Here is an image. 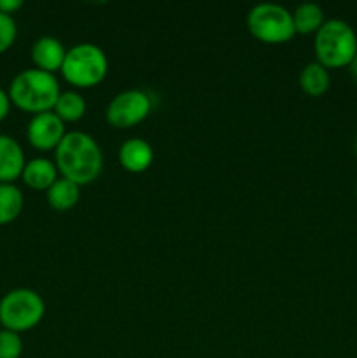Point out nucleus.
<instances>
[{"label":"nucleus","instance_id":"1a4fd4ad","mask_svg":"<svg viewBox=\"0 0 357 358\" xmlns=\"http://www.w3.org/2000/svg\"><path fill=\"white\" fill-rule=\"evenodd\" d=\"M65 56V48L56 37L46 35V37L37 38L31 45V59L35 63V69L44 70L48 73H55L56 70H62Z\"/></svg>","mask_w":357,"mask_h":358},{"label":"nucleus","instance_id":"f257e3e1","mask_svg":"<svg viewBox=\"0 0 357 358\" xmlns=\"http://www.w3.org/2000/svg\"><path fill=\"white\" fill-rule=\"evenodd\" d=\"M55 150V164L62 177L79 187L91 184L100 175L104 156L97 140L88 133L69 131Z\"/></svg>","mask_w":357,"mask_h":358},{"label":"nucleus","instance_id":"f3484780","mask_svg":"<svg viewBox=\"0 0 357 358\" xmlns=\"http://www.w3.org/2000/svg\"><path fill=\"white\" fill-rule=\"evenodd\" d=\"M52 112L63 122H76L86 114V100L77 91H63L59 93Z\"/></svg>","mask_w":357,"mask_h":358},{"label":"nucleus","instance_id":"9b49d317","mask_svg":"<svg viewBox=\"0 0 357 358\" xmlns=\"http://www.w3.org/2000/svg\"><path fill=\"white\" fill-rule=\"evenodd\" d=\"M119 163L130 173H144L154 159L153 147L142 138H130L119 149Z\"/></svg>","mask_w":357,"mask_h":358},{"label":"nucleus","instance_id":"7ed1b4c3","mask_svg":"<svg viewBox=\"0 0 357 358\" xmlns=\"http://www.w3.org/2000/svg\"><path fill=\"white\" fill-rule=\"evenodd\" d=\"M314 51L317 63L326 69H343L357 52V35L343 20H328L315 34Z\"/></svg>","mask_w":357,"mask_h":358},{"label":"nucleus","instance_id":"f8f14e48","mask_svg":"<svg viewBox=\"0 0 357 358\" xmlns=\"http://www.w3.org/2000/svg\"><path fill=\"white\" fill-rule=\"evenodd\" d=\"M58 168L52 161L46 157H35L24 164V170L21 173L24 184L37 191H48L56 180H58Z\"/></svg>","mask_w":357,"mask_h":358},{"label":"nucleus","instance_id":"0eeeda50","mask_svg":"<svg viewBox=\"0 0 357 358\" xmlns=\"http://www.w3.org/2000/svg\"><path fill=\"white\" fill-rule=\"evenodd\" d=\"M150 98L140 90H126L111 100L105 110V117L114 128L125 129L139 124L149 115Z\"/></svg>","mask_w":357,"mask_h":358},{"label":"nucleus","instance_id":"6ab92c4d","mask_svg":"<svg viewBox=\"0 0 357 358\" xmlns=\"http://www.w3.org/2000/svg\"><path fill=\"white\" fill-rule=\"evenodd\" d=\"M18 35L16 21L9 14L0 13V55L6 52L14 44Z\"/></svg>","mask_w":357,"mask_h":358},{"label":"nucleus","instance_id":"9d476101","mask_svg":"<svg viewBox=\"0 0 357 358\" xmlns=\"http://www.w3.org/2000/svg\"><path fill=\"white\" fill-rule=\"evenodd\" d=\"M24 154L9 135H0V184H13L24 170Z\"/></svg>","mask_w":357,"mask_h":358},{"label":"nucleus","instance_id":"412c9836","mask_svg":"<svg viewBox=\"0 0 357 358\" xmlns=\"http://www.w3.org/2000/svg\"><path fill=\"white\" fill-rule=\"evenodd\" d=\"M9 108H10L9 93H6V91L0 87V121L7 117V114H9Z\"/></svg>","mask_w":357,"mask_h":358},{"label":"nucleus","instance_id":"aec40b11","mask_svg":"<svg viewBox=\"0 0 357 358\" xmlns=\"http://www.w3.org/2000/svg\"><path fill=\"white\" fill-rule=\"evenodd\" d=\"M21 7H23L21 0H0V13L9 14V16H13V13H16Z\"/></svg>","mask_w":357,"mask_h":358},{"label":"nucleus","instance_id":"a211bd4d","mask_svg":"<svg viewBox=\"0 0 357 358\" xmlns=\"http://www.w3.org/2000/svg\"><path fill=\"white\" fill-rule=\"evenodd\" d=\"M23 352V341L20 334L2 329L0 331V358H20Z\"/></svg>","mask_w":357,"mask_h":358},{"label":"nucleus","instance_id":"5701e85b","mask_svg":"<svg viewBox=\"0 0 357 358\" xmlns=\"http://www.w3.org/2000/svg\"><path fill=\"white\" fill-rule=\"evenodd\" d=\"M356 154H357V138H356Z\"/></svg>","mask_w":357,"mask_h":358},{"label":"nucleus","instance_id":"4be33fe9","mask_svg":"<svg viewBox=\"0 0 357 358\" xmlns=\"http://www.w3.org/2000/svg\"><path fill=\"white\" fill-rule=\"evenodd\" d=\"M349 69H350V73H352V77L356 79V83H357V52H356V56H354L352 63L349 65Z\"/></svg>","mask_w":357,"mask_h":358},{"label":"nucleus","instance_id":"20e7f679","mask_svg":"<svg viewBox=\"0 0 357 358\" xmlns=\"http://www.w3.org/2000/svg\"><path fill=\"white\" fill-rule=\"evenodd\" d=\"M59 72L74 87L88 90L105 79L108 72V59L98 45L91 42H80L66 51Z\"/></svg>","mask_w":357,"mask_h":358},{"label":"nucleus","instance_id":"4468645a","mask_svg":"<svg viewBox=\"0 0 357 358\" xmlns=\"http://www.w3.org/2000/svg\"><path fill=\"white\" fill-rule=\"evenodd\" d=\"M331 84V76L326 66L321 63L314 62L303 66L300 73V87L310 96H322L329 90Z\"/></svg>","mask_w":357,"mask_h":358},{"label":"nucleus","instance_id":"423d86ee","mask_svg":"<svg viewBox=\"0 0 357 358\" xmlns=\"http://www.w3.org/2000/svg\"><path fill=\"white\" fill-rule=\"evenodd\" d=\"M247 28L252 37L265 44H284L296 35L293 14L272 2L258 3L248 10Z\"/></svg>","mask_w":357,"mask_h":358},{"label":"nucleus","instance_id":"dca6fc26","mask_svg":"<svg viewBox=\"0 0 357 358\" xmlns=\"http://www.w3.org/2000/svg\"><path fill=\"white\" fill-rule=\"evenodd\" d=\"M23 192L14 184H0V226L10 224L23 210Z\"/></svg>","mask_w":357,"mask_h":358},{"label":"nucleus","instance_id":"ddd939ff","mask_svg":"<svg viewBox=\"0 0 357 358\" xmlns=\"http://www.w3.org/2000/svg\"><path fill=\"white\" fill-rule=\"evenodd\" d=\"M49 206L56 212H69L79 203L80 199V187L74 184L69 178H58L51 187L46 191Z\"/></svg>","mask_w":357,"mask_h":358},{"label":"nucleus","instance_id":"f03ea898","mask_svg":"<svg viewBox=\"0 0 357 358\" xmlns=\"http://www.w3.org/2000/svg\"><path fill=\"white\" fill-rule=\"evenodd\" d=\"M59 84L55 73L28 69L18 73L9 86V100L18 108L37 115L51 112L59 96Z\"/></svg>","mask_w":357,"mask_h":358},{"label":"nucleus","instance_id":"6e6552de","mask_svg":"<svg viewBox=\"0 0 357 358\" xmlns=\"http://www.w3.org/2000/svg\"><path fill=\"white\" fill-rule=\"evenodd\" d=\"M65 135V122L52 110L34 115L28 122L27 138L38 150L56 149Z\"/></svg>","mask_w":357,"mask_h":358},{"label":"nucleus","instance_id":"b1692460","mask_svg":"<svg viewBox=\"0 0 357 358\" xmlns=\"http://www.w3.org/2000/svg\"><path fill=\"white\" fill-rule=\"evenodd\" d=\"M356 192H357V184H356Z\"/></svg>","mask_w":357,"mask_h":358},{"label":"nucleus","instance_id":"2eb2a0df","mask_svg":"<svg viewBox=\"0 0 357 358\" xmlns=\"http://www.w3.org/2000/svg\"><path fill=\"white\" fill-rule=\"evenodd\" d=\"M293 23L296 34L308 35V34H317L318 28L326 23L324 20V10L317 3H301L296 7L293 13Z\"/></svg>","mask_w":357,"mask_h":358},{"label":"nucleus","instance_id":"39448f33","mask_svg":"<svg viewBox=\"0 0 357 358\" xmlns=\"http://www.w3.org/2000/svg\"><path fill=\"white\" fill-rule=\"evenodd\" d=\"M46 313V304L35 290L14 289L0 299V324L13 332L37 327Z\"/></svg>","mask_w":357,"mask_h":358}]
</instances>
